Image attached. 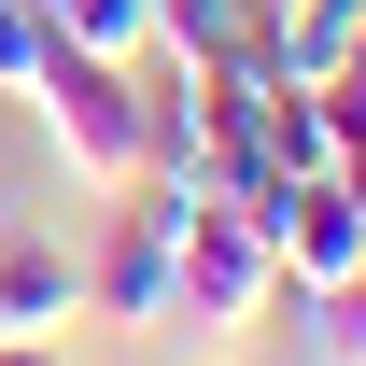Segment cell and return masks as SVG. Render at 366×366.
<instances>
[{"label": "cell", "instance_id": "1", "mask_svg": "<svg viewBox=\"0 0 366 366\" xmlns=\"http://www.w3.org/2000/svg\"><path fill=\"white\" fill-rule=\"evenodd\" d=\"M29 113H43L56 169H85V183H141V71H127V56L43 43V71H29Z\"/></svg>", "mask_w": 366, "mask_h": 366}, {"label": "cell", "instance_id": "2", "mask_svg": "<svg viewBox=\"0 0 366 366\" xmlns=\"http://www.w3.org/2000/svg\"><path fill=\"white\" fill-rule=\"evenodd\" d=\"M282 296V254H268V226L239 212V197H197L183 212V268H169V324L197 338V352H226L239 324Z\"/></svg>", "mask_w": 366, "mask_h": 366}, {"label": "cell", "instance_id": "3", "mask_svg": "<svg viewBox=\"0 0 366 366\" xmlns=\"http://www.w3.org/2000/svg\"><path fill=\"white\" fill-rule=\"evenodd\" d=\"M254 226H268V254H282V296H338V282L366 268V197L338 169H296Z\"/></svg>", "mask_w": 366, "mask_h": 366}, {"label": "cell", "instance_id": "4", "mask_svg": "<svg viewBox=\"0 0 366 366\" xmlns=\"http://www.w3.org/2000/svg\"><path fill=\"white\" fill-rule=\"evenodd\" d=\"M85 310V268H71V254H56V239H0V324H71Z\"/></svg>", "mask_w": 366, "mask_h": 366}, {"label": "cell", "instance_id": "5", "mask_svg": "<svg viewBox=\"0 0 366 366\" xmlns=\"http://www.w3.org/2000/svg\"><path fill=\"white\" fill-rule=\"evenodd\" d=\"M155 43H183L197 71H254V43H268V0H155Z\"/></svg>", "mask_w": 366, "mask_h": 366}, {"label": "cell", "instance_id": "6", "mask_svg": "<svg viewBox=\"0 0 366 366\" xmlns=\"http://www.w3.org/2000/svg\"><path fill=\"white\" fill-rule=\"evenodd\" d=\"M43 29L85 43V56H141L155 43V0H43Z\"/></svg>", "mask_w": 366, "mask_h": 366}, {"label": "cell", "instance_id": "7", "mask_svg": "<svg viewBox=\"0 0 366 366\" xmlns=\"http://www.w3.org/2000/svg\"><path fill=\"white\" fill-rule=\"evenodd\" d=\"M296 352L310 366H366V268L338 282V296H296Z\"/></svg>", "mask_w": 366, "mask_h": 366}, {"label": "cell", "instance_id": "8", "mask_svg": "<svg viewBox=\"0 0 366 366\" xmlns=\"http://www.w3.org/2000/svg\"><path fill=\"white\" fill-rule=\"evenodd\" d=\"M43 0H0V99H29V71H43Z\"/></svg>", "mask_w": 366, "mask_h": 366}, {"label": "cell", "instance_id": "9", "mask_svg": "<svg viewBox=\"0 0 366 366\" xmlns=\"http://www.w3.org/2000/svg\"><path fill=\"white\" fill-rule=\"evenodd\" d=\"M0 366H71V352H56L43 324H14V338H0Z\"/></svg>", "mask_w": 366, "mask_h": 366}, {"label": "cell", "instance_id": "10", "mask_svg": "<svg viewBox=\"0 0 366 366\" xmlns=\"http://www.w3.org/2000/svg\"><path fill=\"white\" fill-rule=\"evenodd\" d=\"M0 338H14V324H0Z\"/></svg>", "mask_w": 366, "mask_h": 366}]
</instances>
